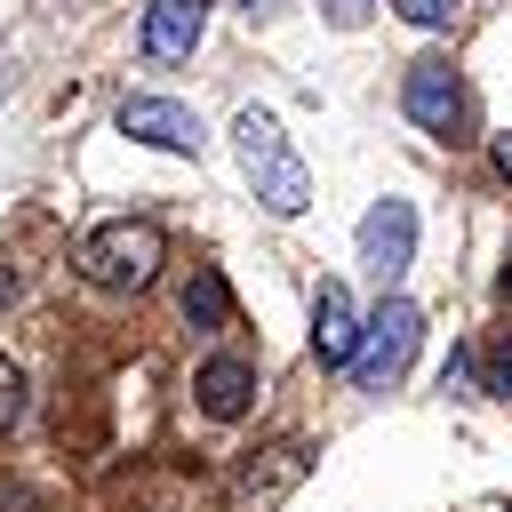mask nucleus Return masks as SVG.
<instances>
[{
  "label": "nucleus",
  "mask_w": 512,
  "mask_h": 512,
  "mask_svg": "<svg viewBox=\"0 0 512 512\" xmlns=\"http://www.w3.org/2000/svg\"><path fill=\"white\" fill-rule=\"evenodd\" d=\"M160 264H168V232H160L152 216H112V224H96V232L80 240V280H88V288H112V296L152 288Z\"/></svg>",
  "instance_id": "obj_1"
},
{
  "label": "nucleus",
  "mask_w": 512,
  "mask_h": 512,
  "mask_svg": "<svg viewBox=\"0 0 512 512\" xmlns=\"http://www.w3.org/2000/svg\"><path fill=\"white\" fill-rule=\"evenodd\" d=\"M232 144H240V168H248V184H256V200L272 208V216H296L304 200H312V168L296 160V144L280 136V120L272 112H240L232 120Z\"/></svg>",
  "instance_id": "obj_2"
},
{
  "label": "nucleus",
  "mask_w": 512,
  "mask_h": 512,
  "mask_svg": "<svg viewBox=\"0 0 512 512\" xmlns=\"http://www.w3.org/2000/svg\"><path fill=\"white\" fill-rule=\"evenodd\" d=\"M416 336H424V312H416L408 296H384V304L360 320L352 384H360V392H384V384H400V376H408V360H416Z\"/></svg>",
  "instance_id": "obj_3"
},
{
  "label": "nucleus",
  "mask_w": 512,
  "mask_h": 512,
  "mask_svg": "<svg viewBox=\"0 0 512 512\" xmlns=\"http://www.w3.org/2000/svg\"><path fill=\"white\" fill-rule=\"evenodd\" d=\"M120 136H136V144H152V152H200L208 136H200V112L192 104H176V96H120Z\"/></svg>",
  "instance_id": "obj_4"
},
{
  "label": "nucleus",
  "mask_w": 512,
  "mask_h": 512,
  "mask_svg": "<svg viewBox=\"0 0 512 512\" xmlns=\"http://www.w3.org/2000/svg\"><path fill=\"white\" fill-rule=\"evenodd\" d=\"M400 112H408L416 128H432V136H456V128H464V80H456L440 56H424V64H408V80H400Z\"/></svg>",
  "instance_id": "obj_5"
},
{
  "label": "nucleus",
  "mask_w": 512,
  "mask_h": 512,
  "mask_svg": "<svg viewBox=\"0 0 512 512\" xmlns=\"http://www.w3.org/2000/svg\"><path fill=\"white\" fill-rule=\"evenodd\" d=\"M360 264H368L376 280H400V272L416 264V208H408V200H376V208L360 216Z\"/></svg>",
  "instance_id": "obj_6"
},
{
  "label": "nucleus",
  "mask_w": 512,
  "mask_h": 512,
  "mask_svg": "<svg viewBox=\"0 0 512 512\" xmlns=\"http://www.w3.org/2000/svg\"><path fill=\"white\" fill-rule=\"evenodd\" d=\"M304 472H312V448H304V440H280V448L248 456V464H240V480H232V512H272Z\"/></svg>",
  "instance_id": "obj_7"
},
{
  "label": "nucleus",
  "mask_w": 512,
  "mask_h": 512,
  "mask_svg": "<svg viewBox=\"0 0 512 512\" xmlns=\"http://www.w3.org/2000/svg\"><path fill=\"white\" fill-rule=\"evenodd\" d=\"M352 352H360L352 288H344V280H320V288H312V360H320V368H352Z\"/></svg>",
  "instance_id": "obj_8"
},
{
  "label": "nucleus",
  "mask_w": 512,
  "mask_h": 512,
  "mask_svg": "<svg viewBox=\"0 0 512 512\" xmlns=\"http://www.w3.org/2000/svg\"><path fill=\"white\" fill-rule=\"evenodd\" d=\"M192 400H200V416L232 424V416H248V408H256V368H248L240 352H216V360H200Z\"/></svg>",
  "instance_id": "obj_9"
},
{
  "label": "nucleus",
  "mask_w": 512,
  "mask_h": 512,
  "mask_svg": "<svg viewBox=\"0 0 512 512\" xmlns=\"http://www.w3.org/2000/svg\"><path fill=\"white\" fill-rule=\"evenodd\" d=\"M200 24H208V0H152L144 8V56L152 64H184L200 48Z\"/></svg>",
  "instance_id": "obj_10"
},
{
  "label": "nucleus",
  "mask_w": 512,
  "mask_h": 512,
  "mask_svg": "<svg viewBox=\"0 0 512 512\" xmlns=\"http://www.w3.org/2000/svg\"><path fill=\"white\" fill-rule=\"evenodd\" d=\"M176 304H184V320H192L200 336H224V328H232V288H224L216 264H192V280H184Z\"/></svg>",
  "instance_id": "obj_11"
},
{
  "label": "nucleus",
  "mask_w": 512,
  "mask_h": 512,
  "mask_svg": "<svg viewBox=\"0 0 512 512\" xmlns=\"http://www.w3.org/2000/svg\"><path fill=\"white\" fill-rule=\"evenodd\" d=\"M400 24H416V32H440L448 16H456V0H384Z\"/></svg>",
  "instance_id": "obj_12"
},
{
  "label": "nucleus",
  "mask_w": 512,
  "mask_h": 512,
  "mask_svg": "<svg viewBox=\"0 0 512 512\" xmlns=\"http://www.w3.org/2000/svg\"><path fill=\"white\" fill-rule=\"evenodd\" d=\"M24 424V368L0 352V432H16Z\"/></svg>",
  "instance_id": "obj_13"
},
{
  "label": "nucleus",
  "mask_w": 512,
  "mask_h": 512,
  "mask_svg": "<svg viewBox=\"0 0 512 512\" xmlns=\"http://www.w3.org/2000/svg\"><path fill=\"white\" fill-rule=\"evenodd\" d=\"M488 392H504V400H512V336L488 352Z\"/></svg>",
  "instance_id": "obj_14"
},
{
  "label": "nucleus",
  "mask_w": 512,
  "mask_h": 512,
  "mask_svg": "<svg viewBox=\"0 0 512 512\" xmlns=\"http://www.w3.org/2000/svg\"><path fill=\"white\" fill-rule=\"evenodd\" d=\"M328 16H336V24H360V16H368V0H328Z\"/></svg>",
  "instance_id": "obj_15"
},
{
  "label": "nucleus",
  "mask_w": 512,
  "mask_h": 512,
  "mask_svg": "<svg viewBox=\"0 0 512 512\" xmlns=\"http://www.w3.org/2000/svg\"><path fill=\"white\" fill-rule=\"evenodd\" d=\"M8 296H16V272H0V304H8Z\"/></svg>",
  "instance_id": "obj_16"
},
{
  "label": "nucleus",
  "mask_w": 512,
  "mask_h": 512,
  "mask_svg": "<svg viewBox=\"0 0 512 512\" xmlns=\"http://www.w3.org/2000/svg\"><path fill=\"white\" fill-rule=\"evenodd\" d=\"M496 168H504V176H512V144H496Z\"/></svg>",
  "instance_id": "obj_17"
},
{
  "label": "nucleus",
  "mask_w": 512,
  "mask_h": 512,
  "mask_svg": "<svg viewBox=\"0 0 512 512\" xmlns=\"http://www.w3.org/2000/svg\"><path fill=\"white\" fill-rule=\"evenodd\" d=\"M496 288H504V296H512V264H504V272H496Z\"/></svg>",
  "instance_id": "obj_18"
}]
</instances>
